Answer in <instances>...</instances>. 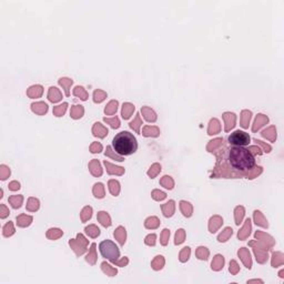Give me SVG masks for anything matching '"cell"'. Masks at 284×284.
I'll return each mask as SVG.
<instances>
[{
	"instance_id": "obj_7",
	"label": "cell",
	"mask_w": 284,
	"mask_h": 284,
	"mask_svg": "<svg viewBox=\"0 0 284 284\" xmlns=\"http://www.w3.org/2000/svg\"><path fill=\"white\" fill-rule=\"evenodd\" d=\"M133 110H134V108L130 109V110H128V103H127V104H123V109H122V117H123L125 119L130 118L131 111H133Z\"/></svg>"
},
{
	"instance_id": "obj_1",
	"label": "cell",
	"mask_w": 284,
	"mask_h": 284,
	"mask_svg": "<svg viewBox=\"0 0 284 284\" xmlns=\"http://www.w3.org/2000/svg\"><path fill=\"white\" fill-rule=\"evenodd\" d=\"M227 161L231 168L241 172L251 171L255 165L253 154L243 146H231L227 150Z\"/></svg>"
},
{
	"instance_id": "obj_6",
	"label": "cell",
	"mask_w": 284,
	"mask_h": 284,
	"mask_svg": "<svg viewBox=\"0 0 284 284\" xmlns=\"http://www.w3.org/2000/svg\"><path fill=\"white\" fill-rule=\"evenodd\" d=\"M99 219L101 220V223H102L104 227H109L110 225V220H109V217L107 215L106 212H100V214H99Z\"/></svg>"
},
{
	"instance_id": "obj_2",
	"label": "cell",
	"mask_w": 284,
	"mask_h": 284,
	"mask_svg": "<svg viewBox=\"0 0 284 284\" xmlns=\"http://www.w3.org/2000/svg\"><path fill=\"white\" fill-rule=\"evenodd\" d=\"M114 151L120 155H130L138 149V142L135 137L129 131H121L112 141Z\"/></svg>"
},
{
	"instance_id": "obj_9",
	"label": "cell",
	"mask_w": 284,
	"mask_h": 284,
	"mask_svg": "<svg viewBox=\"0 0 284 284\" xmlns=\"http://www.w3.org/2000/svg\"><path fill=\"white\" fill-rule=\"evenodd\" d=\"M183 239H184L183 230H179L178 233H176V244L182 243V242H183Z\"/></svg>"
},
{
	"instance_id": "obj_4",
	"label": "cell",
	"mask_w": 284,
	"mask_h": 284,
	"mask_svg": "<svg viewBox=\"0 0 284 284\" xmlns=\"http://www.w3.org/2000/svg\"><path fill=\"white\" fill-rule=\"evenodd\" d=\"M229 143L231 146H249L251 138H250L249 133L244 132V131L241 130H236L234 132H232L229 135Z\"/></svg>"
},
{
	"instance_id": "obj_5",
	"label": "cell",
	"mask_w": 284,
	"mask_h": 284,
	"mask_svg": "<svg viewBox=\"0 0 284 284\" xmlns=\"http://www.w3.org/2000/svg\"><path fill=\"white\" fill-rule=\"evenodd\" d=\"M223 263H224V261H223V256H221V255H217V256H215V260L212 262V268L215 269V270H219V269H221L222 266H223Z\"/></svg>"
},
{
	"instance_id": "obj_8",
	"label": "cell",
	"mask_w": 284,
	"mask_h": 284,
	"mask_svg": "<svg viewBox=\"0 0 284 284\" xmlns=\"http://www.w3.org/2000/svg\"><path fill=\"white\" fill-rule=\"evenodd\" d=\"M232 234V229H225V233H223V234H221V235L219 236V241H227V239L229 238V235H231Z\"/></svg>"
},
{
	"instance_id": "obj_3",
	"label": "cell",
	"mask_w": 284,
	"mask_h": 284,
	"mask_svg": "<svg viewBox=\"0 0 284 284\" xmlns=\"http://www.w3.org/2000/svg\"><path fill=\"white\" fill-rule=\"evenodd\" d=\"M99 248H100V252L103 257L109 259L111 262H116V261L118 260V257H119V255H120V252H119V249H118V246H117L113 242H111V241H109V240L102 241Z\"/></svg>"
},
{
	"instance_id": "obj_10",
	"label": "cell",
	"mask_w": 284,
	"mask_h": 284,
	"mask_svg": "<svg viewBox=\"0 0 284 284\" xmlns=\"http://www.w3.org/2000/svg\"><path fill=\"white\" fill-rule=\"evenodd\" d=\"M66 107H67V103H63L62 106H59V108L54 109V112H56V114H57L58 117H60L61 114L65 113L66 111Z\"/></svg>"
}]
</instances>
